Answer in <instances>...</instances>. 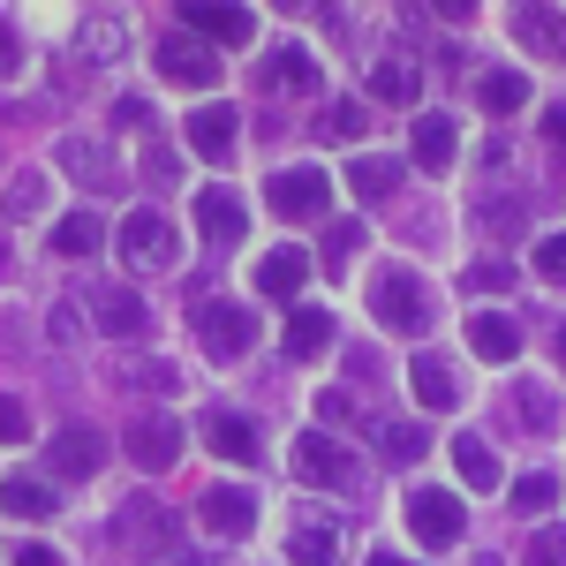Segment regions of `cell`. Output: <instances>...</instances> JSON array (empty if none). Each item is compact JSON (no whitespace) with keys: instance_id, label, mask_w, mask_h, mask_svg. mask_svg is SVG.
Wrapping results in <instances>:
<instances>
[{"instance_id":"obj_1","label":"cell","mask_w":566,"mask_h":566,"mask_svg":"<svg viewBox=\"0 0 566 566\" xmlns=\"http://www.w3.org/2000/svg\"><path fill=\"white\" fill-rule=\"evenodd\" d=\"M122 258H129V272H175L181 264V234H175V219L159 212V205H136L129 219H122Z\"/></svg>"},{"instance_id":"obj_2","label":"cell","mask_w":566,"mask_h":566,"mask_svg":"<svg viewBox=\"0 0 566 566\" xmlns=\"http://www.w3.org/2000/svg\"><path fill=\"white\" fill-rule=\"evenodd\" d=\"M370 310H378L386 333H423V325H431V287H423L408 264H386V272L370 280Z\"/></svg>"},{"instance_id":"obj_3","label":"cell","mask_w":566,"mask_h":566,"mask_svg":"<svg viewBox=\"0 0 566 566\" xmlns=\"http://www.w3.org/2000/svg\"><path fill=\"white\" fill-rule=\"evenodd\" d=\"M400 522H408V536H416L423 552H453V544H461V528H469V506H461L453 491H408Z\"/></svg>"},{"instance_id":"obj_4","label":"cell","mask_w":566,"mask_h":566,"mask_svg":"<svg viewBox=\"0 0 566 566\" xmlns=\"http://www.w3.org/2000/svg\"><path fill=\"white\" fill-rule=\"evenodd\" d=\"M264 205L280 219H325L333 212V175L325 167H280L264 181Z\"/></svg>"},{"instance_id":"obj_5","label":"cell","mask_w":566,"mask_h":566,"mask_svg":"<svg viewBox=\"0 0 566 566\" xmlns=\"http://www.w3.org/2000/svg\"><path fill=\"white\" fill-rule=\"evenodd\" d=\"M197 340L212 363H234V355L258 340V310L250 303H197Z\"/></svg>"},{"instance_id":"obj_6","label":"cell","mask_w":566,"mask_h":566,"mask_svg":"<svg viewBox=\"0 0 566 566\" xmlns=\"http://www.w3.org/2000/svg\"><path fill=\"white\" fill-rule=\"evenodd\" d=\"M159 76L167 84H181V91H212L219 84V53L212 45H197V39H159Z\"/></svg>"},{"instance_id":"obj_7","label":"cell","mask_w":566,"mask_h":566,"mask_svg":"<svg viewBox=\"0 0 566 566\" xmlns=\"http://www.w3.org/2000/svg\"><path fill=\"white\" fill-rule=\"evenodd\" d=\"M295 476L317 483V491H348V483H355V461L325 431H303V438H295Z\"/></svg>"},{"instance_id":"obj_8","label":"cell","mask_w":566,"mask_h":566,"mask_svg":"<svg viewBox=\"0 0 566 566\" xmlns=\"http://www.w3.org/2000/svg\"><path fill=\"white\" fill-rule=\"evenodd\" d=\"M45 469H61V476H98L106 469V438L91 431V423H69V431H53L45 438Z\"/></svg>"},{"instance_id":"obj_9","label":"cell","mask_w":566,"mask_h":566,"mask_svg":"<svg viewBox=\"0 0 566 566\" xmlns=\"http://www.w3.org/2000/svg\"><path fill=\"white\" fill-rule=\"evenodd\" d=\"M258 287L272 295V303H295V295L310 287V250H303V242L264 250V258H258Z\"/></svg>"},{"instance_id":"obj_10","label":"cell","mask_w":566,"mask_h":566,"mask_svg":"<svg viewBox=\"0 0 566 566\" xmlns=\"http://www.w3.org/2000/svg\"><path fill=\"white\" fill-rule=\"evenodd\" d=\"M197 514H205V528H219V536L234 544V536H250V522H258V499H250L242 483H212V491L197 499Z\"/></svg>"},{"instance_id":"obj_11","label":"cell","mask_w":566,"mask_h":566,"mask_svg":"<svg viewBox=\"0 0 566 566\" xmlns=\"http://www.w3.org/2000/svg\"><path fill=\"white\" fill-rule=\"evenodd\" d=\"M129 461L136 469H175L181 461V423L175 416H144V423H129Z\"/></svg>"},{"instance_id":"obj_12","label":"cell","mask_w":566,"mask_h":566,"mask_svg":"<svg viewBox=\"0 0 566 566\" xmlns=\"http://www.w3.org/2000/svg\"><path fill=\"white\" fill-rule=\"evenodd\" d=\"M197 227L212 234L219 250H234V242L250 234V212H242V197H234V189H197Z\"/></svg>"},{"instance_id":"obj_13","label":"cell","mask_w":566,"mask_h":566,"mask_svg":"<svg viewBox=\"0 0 566 566\" xmlns=\"http://www.w3.org/2000/svg\"><path fill=\"white\" fill-rule=\"evenodd\" d=\"M181 31L189 39H219V45H250V31H258V15L250 8H181Z\"/></svg>"},{"instance_id":"obj_14","label":"cell","mask_w":566,"mask_h":566,"mask_svg":"<svg viewBox=\"0 0 566 566\" xmlns=\"http://www.w3.org/2000/svg\"><path fill=\"white\" fill-rule=\"evenodd\" d=\"M317 61H310L303 45H280L272 61H264V91H287V98H317Z\"/></svg>"},{"instance_id":"obj_15","label":"cell","mask_w":566,"mask_h":566,"mask_svg":"<svg viewBox=\"0 0 566 566\" xmlns=\"http://www.w3.org/2000/svg\"><path fill=\"white\" fill-rule=\"evenodd\" d=\"M91 317H98V333H114V340H136V333L151 325L129 287H91Z\"/></svg>"},{"instance_id":"obj_16","label":"cell","mask_w":566,"mask_h":566,"mask_svg":"<svg viewBox=\"0 0 566 566\" xmlns=\"http://www.w3.org/2000/svg\"><path fill=\"white\" fill-rule=\"evenodd\" d=\"M234 136H242L234 106H197V114H189V151H197V159H227Z\"/></svg>"},{"instance_id":"obj_17","label":"cell","mask_w":566,"mask_h":566,"mask_svg":"<svg viewBox=\"0 0 566 566\" xmlns=\"http://www.w3.org/2000/svg\"><path fill=\"white\" fill-rule=\"evenodd\" d=\"M325 348H333V310L295 303V310H287V355L310 363V355H325Z\"/></svg>"},{"instance_id":"obj_18","label":"cell","mask_w":566,"mask_h":566,"mask_svg":"<svg viewBox=\"0 0 566 566\" xmlns=\"http://www.w3.org/2000/svg\"><path fill=\"white\" fill-rule=\"evenodd\" d=\"M287 559H295V566H333V559H340L333 522H325V514H303V522L287 528Z\"/></svg>"},{"instance_id":"obj_19","label":"cell","mask_w":566,"mask_h":566,"mask_svg":"<svg viewBox=\"0 0 566 566\" xmlns=\"http://www.w3.org/2000/svg\"><path fill=\"white\" fill-rule=\"evenodd\" d=\"M45 242H53L61 258H91V250H106V219L98 212H61L45 227Z\"/></svg>"},{"instance_id":"obj_20","label":"cell","mask_w":566,"mask_h":566,"mask_svg":"<svg viewBox=\"0 0 566 566\" xmlns=\"http://www.w3.org/2000/svg\"><path fill=\"white\" fill-rule=\"evenodd\" d=\"M205 446H212L219 461H234V469H250V461H258V431H250L242 416H227V408L205 416Z\"/></svg>"},{"instance_id":"obj_21","label":"cell","mask_w":566,"mask_h":566,"mask_svg":"<svg viewBox=\"0 0 566 566\" xmlns=\"http://www.w3.org/2000/svg\"><path fill=\"white\" fill-rule=\"evenodd\" d=\"M408 386H416L423 408H453V370H446V355L416 348V355H408Z\"/></svg>"},{"instance_id":"obj_22","label":"cell","mask_w":566,"mask_h":566,"mask_svg":"<svg viewBox=\"0 0 566 566\" xmlns=\"http://www.w3.org/2000/svg\"><path fill=\"white\" fill-rule=\"evenodd\" d=\"M453 144H461L453 122H446V114H423V122H416V167H423V175H446V167H453Z\"/></svg>"},{"instance_id":"obj_23","label":"cell","mask_w":566,"mask_h":566,"mask_svg":"<svg viewBox=\"0 0 566 566\" xmlns=\"http://www.w3.org/2000/svg\"><path fill=\"white\" fill-rule=\"evenodd\" d=\"M453 469H461V483H469V491H499V453H491V446H483V438H453Z\"/></svg>"},{"instance_id":"obj_24","label":"cell","mask_w":566,"mask_h":566,"mask_svg":"<svg viewBox=\"0 0 566 566\" xmlns=\"http://www.w3.org/2000/svg\"><path fill=\"white\" fill-rule=\"evenodd\" d=\"M469 348H476L483 363H514V348H522V333H514L506 317H491V310H483V317H469Z\"/></svg>"},{"instance_id":"obj_25","label":"cell","mask_w":566,"mask_h":566,"mask_svg":"<svg viewBox=\"0 0 566 566\" xmlns=\"http://www.w3.org/2000/svg\"><path fill=\"white\" fill-rule=\"evenodd\" d=\"M476 106L483 114H522L528 106V76H514V69H491L476 84Z\"/></svg>"},{"instance_id":"obj_26","label":"cell","mask_w":566,"mask_h":566,"mask_svg":"<svg viewBox=\"0 0 566 566\" xmlns=\"http://www.w3.org/2000/svg\"><path fill=\"white\" fill-rule=\"evenodd\" d=\"M348 189L355 197H392L400 189V159H386V151H363L348 167Z\"/></svg>"},{"instance_id":"obj_27","label":"cell","mask_w":566,"mask_h":566,"mask_svg":"<svg viewBox=\"0 0 566 566\" xmlns=\"http://www.w3.org/2000/svg\"><path fill=\"white\" fill-rule=\"evenodd\" d=\"M53 506H61V499H53L45 483H31V476H8V514H15V522H45Z\"/></svg>"},{"instance_id":"obj_28","label":"cell","mask_w":566,"mask_h":566,"mask_svg":"<svg viewBox=\"0 0 566 566\" xmlns=\"http://www.w3.org/2000/svg\"><path fill=\"white\" fill-rule=\"evenodd\" d=\"M552 506H559V476H544V469H536V476H522V483H514V514H522V522L552 514Z\"/></svg>"},{"instance_id":"obj_29","label":"cell","mask_w":566,"mask_h":566,"mask_svg":"<svg viewBox=\"0 0 566 566\" xmlns=\"http://www.w3.org/2000/svg\"><path fill=\"white\" fill-rule=\"evenodd\" d=\"M370 91H378V98H392V106H408V98L423 91V76H416L408 61H378V69H370Z\"/></svg>"},{"instance_id":"obj_30","label":"cell","mask_w":566,"mask_h":566,"mask_svg":"<svg viewBox=\"0 0 566 566\" xmlns=\"http://www.w3.org/2000/svg\"><path fill=\"white\" fill-rule=\"evenodd\" d=\"M61 167H69L76 181H106V175H114V159H106L98 144H84V136H69V144H61Z\"/></svg>"},{"instance_id":"obj_31","label":"cell","mask_w":566,"mask_h":566,"mask_svg":"<svg viewBox=\"0 0 566 566\" xmlns=\"http://www.w3.org/2000/svg\"><path fill=\"white\" fill-rule=\"evenodd\" d=\"M378 446H386L392 461H423L431 453V438L416 431V423H378Z\"/></svg>"},{"instance_id":"obj_32","label":"cell","mask_w":566,"mask_h":566,"mask_svg":"<svg viewBox=\"0 0 566 566\" xmlns=\"http://www.w3.org/2000/svg\"><path fill=\"white\" fill-rule=\"evenodd\" d=\"M514 31H522L528 45H559V15H552V8H522V15H514Z\"/></svg>"},{"instance_id":"obj_33","label":"cell","mask_w":566,"mask_h":566,"mask_svg":"<svg viewBox=\"0 0 566 566\" xmlns=\"http://www.w3.org/2000/svg\"><path fill=\"white\" fill-rule=\"evenodd\" d=\"M528 566H566V528H528Z\"/></svg>"},{"instance_id":"obj_34","label":"cell","mask_w":566,"mask_h":566,"mask_svg":"<svg viewBox=\"0 0 566 566\" xmlns=\"http://www.w3.org/2000/svg\"><path fill=\"white\" fill-rule=\"evenodd\" d=\"M514 408H522V423H536V431H552V416H559L544 386H522V392H514Z\"/></svg>"},{"instance_id":"obj_35","label":"cell","mask_w":566,"mask_h":566,"mask_svg":"<svg viewBox=\"0 0 566 566\" xmlns=\"http://www.w3.org/2000/svg\"><path fill=\"white\" fill-rule=\"evenodd\" d=\"M536 272H544V280H566V234H544V242H536Z\"/></svg>"},{"instance_id":"obj_36","label":"cell","mask_w":566,"mask_h":566,"mask_svg":"<svg viewBox=\"0 0 566 566\" xmlns=\"http://www.w3.org/2000/svg\"><path fill=\"white\" fill-rule=\"evenodd\" d=\"M144 175L159 181V189H175V175H181V159H175V151H167V144H151V151H144Z\"/></svg>"},{"instance_id":"obj_37","label":"cell","mask_w":566,"mask_h":566,"mask_svg":"<svg viewBox=\"0 0 566 566\" xmlns=\"http://www.w3.org/2000/svg\"><path fill=\"white\" fill-rule=\"evenodd\" d=\"M355 250H363V227H355V219H348V227H333V234H325V258H333V264H348Z\"/></svg>"},{"instance_id":"obj_38","label":"cell","mask_w":566,"mask_h":566,"mask_svg":"<svg viewBox=\"0 0 566 566\" xmlns=\"http://www.w3.org/2000/svg\"><path fill=\"white\" fill-rule=\"evenodd\" d=\"M363 122H370L363 106H333V114H325V136H363Z\"/></svg>"},{"instance_id":"obj_39","label":"cell","mask_w":566,"mask_h":566,"mask_svg":"<svg viewBox=\"0 0 566 566\" xmlns=\"http://www.w3.org/2000/svg\"><path fill=\"white\" fill-rule=\"evenodd\" d=\"M8 566H61V552H53V544H15Z\"/></svg>"},{"instance_id":"obj_40","label":"cell","mask_w":566,"mask_h":566,"mask_svg":"<svg viewBox=\"0 0 566 566\" xmlns=\"http://www.w3.org/2000/svg\"><path fill=\"white\" fill-rule=\"evenodd\" d=\"M53 333H61V340H84V310L61 303V310H53Z\"/></svg>"},{"instance_id":"obj_41","label":"cell","mask_w":566,"mask_h":566,"mask_svg":"<svg viewBox=\"0 0 566 566\" xmlns=\"http://www.w3.org/2000/svg\"><path fill=\"white\" fill-rule=\"evenodd\" d=\"M469 287H514V272H506V264H476V272H469Z\"/></svg>"},{"instance_id":"obj_42","label":"cell","mask_w":566,"mask_h":566,"mask_svg":"<svg viewBox=\"0 0 566 566\" xmlns=\"http://www.w3.org/2000/svg\"><path fill=\"white\" fill-rule=\"evenodd\" d=\"M114 122H122V129H144L151 114H144V98H114Z\"/></svg>"},{"instance_id":"obj_43","label":"cell","mask_w":566,"mask_h":566,"mask_svg":"<svg viewBox=\"0 0 566 566\" xmlns=\"http://www.w3.org/2000/svg\"><path fill=\"white\" fill-rule=\"evenodd\" d=\"M317 416H325V423H348V392L333 386V392H325V400H317Z\"/></svg>"},{"instance_id":"obj_44","label":"cell","mask_w":566,"mask_h":566,"mask_svg":"<svg viewBox=\"0 0 566 566\" xmlns=\"http://www.w3.org/2000/svg\"><path fill=\"white\" fill-rule=\"evenodd\" d=\"M544 136H552V144L566 151V106H544Z\"/></svg>"},{"instance_id":"obj_45","label":"cell","mask_w":566,"mask_h":566,"mask_svg":"<svg viewBox=\"0 0 566 566\" xmlns=\"http://www.w3.org/2000/svg\"><path fill=\"white\" fill-rule=\"evenodd\" d=\"M370 566H400V552H370Z\"/></svg>"},{"instance_id":"obj_46","label":"cell","mask_w":566,"mask_h":566,"mask_svg":"<svg viewBox=\"0 0 566 566\" xmlns=\"http://www.w3.org/2000/svg\"><path fill=\"white\" fill-rule=\"evenodd\" d=\"M476 566H499V559H476Z\"/></svg>"},{"instance_id":"obj_47","label":"cell","mask_w":566,"mask_h":566,"mask_svg":"<svg viewBox=\"0 0 566 566\" xmlns=\"http://www.w3.org/2000/svg\"><path fill=\"white\" fill-rule=\"evenodd\" d=\"M559 355H566V333H559Z\"/></svg>"}]
</instances>
